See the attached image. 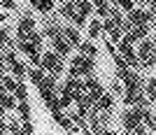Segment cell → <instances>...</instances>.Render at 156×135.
Listing matches in <instances>:
<instances>
[{
  "label": "cell",
  "instance_id": "obj_6",
  "mask_svg": "<svg viewBox=\"0 0 156 135\" xmlns=\"http://www.w3.org/2000/svg\"><path fill=\"white\" fill-rule=\"evenodd\" d=\"M117 47H119V54H117V56L128 65L130 70H137V72H140V63H137V56H135V47L128 44V42H124V40H121Z\"/></svg>",
  "mask_w": 156,
  "mask_h": 135
},
{
  "label": "cell",
  "instance_id": "obj_34",
  "mask_svg": "<svg viewBox=\"0 0 156 135\" xmlns=\"http://www.w3.org/2000/svg\"><path fill=\"white\" fill-rule=\"evenodd\" d=\"M54 2H58V5H63V2H68V0H54Z\"/></svg>",
  "mask_w": 156,
  "mask_h": 135
},
{
  "label": "cell",
  "instance_id": "obj_1",
  "mask_svg": "<svg viewBox=\"0 0 156 135\" xmlns=\"http://www.w3.org/2000/svg\"><path fill=\"white\" fill-rule=\"evenodd\" d=\"M68 77H75V79H84V77H91L96 75V58H86L82 54H75L70 58V65L65 68Z\"/></svg>",
  "mask_w": 156,
  "mask_h": 135
},
{
  "label": "cell",
  "instance_id": "obj_30",
  "mask_svg": "<svg viewBox=\"0 0 156 135\" xmlns=\"http://www.w3.org/2000/svg\"><path fill=\"white\" fill-rule=\"evenodd\" d=\"M0 135H7V119L0 116Z\"/></svg>",
  "mask_w": 156,
  "mask_h": 135
},
{
  "label": "cell",
  "instance_id": "obj_28",
  "mask_svg": "<svg viewBox=\"0 0 156 135\" xmlns=\"http://www.w3.org/2000/svg\"><path fill=\"white\" fill-rule=\"evenodd\" d=\"M16 0H0V12H5V14H9V12H16Z\"/></svg>",
  "mask_w": 156,
  "mask_h": 135
},
{
  "label": "cell",
  "instance_id": "obj_21",
  "mask_svg": "<svg viewBox=\"0 0 156 135\" xmlns=\"http://www.w3.org/2000/svg\"><path fill=\"white\" fill-rule=\"evenodd\" d=\"M12 96L16 98V103H26V100H28V86H26V82H16V91H14Z\"/></svg>",
  "mask_w": 156,
  "mask_h": 135
},
{
  "label": "cell",
  "instance_id": "obj_8",
  "mask_svg": "<svg viewBox=\"0 0 156 135\" xmlns=\"http://www.w3.org/2000/svg\"><path fill=\"white\" fill-rule=\"evenodd\" d=\"M14 30H16V37H19V40H26L28 33L35 30V19H33V14H30V12L23 14V16L19 19V23H16V28H14Z\"/></svg>",
  "mask_w": 156,
  "mask_h": 135
},
{
  "label": "cell",
  "instance_id": "obj_18",
  "mask_svg": "<svg viewBox=\"0 0 156 135\" xmlns=\"http://www.w3.org/2000/svg\"><path fill=\"white\" fill-rule=\"evenodd\" d=\"M91 12H93L91 0H75V14H79V16L89 19V14H91Z\"/></svg>",
  "mask_w": 156,
  "mask_h": 135
},
{
  "label": "cell",
  "instance_id": "obj_32",
  "mask_svg": "<svg viewBox=\"0 0 156 135\" xmlns=\"http://www.w3.org/2000/svg\"><path fill=\"white\" fill-rule=\"evenodd\" d=\"M5 21H7V14H5V12H0V26H2Z\"/></svg>",
  "mask_w": 156,
  "mask_h": 135
},
{
  "label": "cell",
  "instance_id": "obj_9",
  "mask_svg": "<svg viewBox=\"0 0 156 135\" xmlns=\"http://www.w3.org/2000/svg\"><path fill=\"white\" fill-rule=\"evenodd\" d=\"M28 5L33 7V12H40L42 16H51L54 9H56L54 0H28Z\"/></svg>",
  "mask_w": 156,
  "mask_h": 135
},
{
  "label": "cell",
  "instance_id": "obj_16",
  "mask_svg": "<svg viewBox=\"0 0 156 135\" xmlns=\"http://www.w3.org/2000/svg\"><path fill=\"white\" fill-rule=\"evenodd\" d=\"M86 35H89V40H98L100 35H103V23H100V19H93L86 23Z\"/></svg>",
  "mask_w": 156,
  "mask_h": 135
},
{
  "label": "cell",
  "instance_id": "obj_23",
  "mask_svg": "<svg viewBox=\"0 0 156 135\" xmlns=\"http://www.w3.org/2000/svg\"><path fill=\"white\" fill-rule=\"evenodd\" d=\"M0 86H2V91H5V93H14V91H16V79L14 77H9V75H2V79H0Z\"/></svg>",
  "mask_w": 156,
  "mask_h": 135
},
{
  "label": "cell",
  "instance_id": "obj_22",
  "mask_svg": "<svg viewBox=\"0 0 156 135\" xmlns=\"http://www.w3.org/2000/svg\"><path fill=\"white\" fill-rule=\"evenodd\" d=\"M58 14L63 16V19L70 21L72 16H75V0H68V2H63V5L58 7Z\"/></svg>",
  "mask_w": 156,
  "mask_h": 135
},
{
  "label": "cell",
  "instance_id": "obj_13",
  "mask_svg": "<svg viewBox=\"0 0 156 135\" xmlns=\"http://www.w3.org/2000/svg\"><path fill=\"white\" fill-rule=\"evenodd\" d=\"M93 107H96L98 112H107V114H112V109H114V96L105 91L103 96L96 100V105H93Z\"/></svg>",
  "mask_w": 156,
  "mask_h": 135
},
{
  "label": "cell",
  "instance_id": "obj_27",
  "mask_svg": "<svg viewBox=\"0 0 156 135\" xmlns=\"http://www.w3.org/2000/svg\"><path fill=\"white\" fill-rule=\"evenodd\" d=\"M7 135H23L19 119H9V121H7Z\"/></svg>",
  "mask_w": 156,
  "mask_h": 135
},
{
  "label": "cell",
  "instance_id": "obj_10",
  "mask_svg": "<svg viewBox=\"0 0 156 135\" xmlns=\"http://www.w3.org/2000/svg\"><path fill=\"white\" fill-rule=\"evenodd\" d=\"M61 35H63V40H65V42H68V44L72 47V49H77V47H79V42H82V33H79L75 26H70V23L61 28Z\"/></svg>",
  "mask_w": 156,
  "mask_h": 135
},
{
  "label": "cell",
  "instance_id": "obj_35",
  "mask_svg": "<svg viewBox=\"0 0 156 135\" xmlns=\"http://www.w3.org/2000/svg\"><path fill=\"white\" fill-rule=\"evenodd\" d=\"M82 135H91V133H89V130H86V128H84V130H82Z\"/></svg>",
  "mask_w": 156,
  "mask_h": 135
},
{
  "label": "cell",
  "instance_id": "obj_31",
  "mask_svg": "<svg viewBox=\"0 0 156 135\" xmlns=\"http://www.w3.org/2000/svg\"><path fill=\"white\" fill-rule=\"evenodd\" d=\"M0 72H5V56H2V52H0Z\"/></svg>",
  "mask_w": 156,
  "mask_h": 135
},
{
  "label": "cell",
  "instance_id": "obj_33",
  "mask_svg": "<svg viewBox=\"0 0 156 135\" xmlns=\"http://www.w3.org/2000/svg\"><path fill=\"white\" fill-rule=\"evenodd\" d=\"M100 135H119V133H114V130H103Z\"/></svg>",
  "mask_w": 156,
  "mask_h": 135
},
{
  "label": "cell",
  "instance_id": "obj_11",
  "mask_svg": "<svg viewBox=\"0 0 156 135\" xmlns=\"http://www.w3.org/2000/svg\"><path fill=\"white\" fill-rule=\"evenodd\" d=\"M49 42H51V52H54V54H58L61 58H68V56L72 54V47L63 40V35H58V37L49 40Z\"/></svg>",
  "mask_w": 156,
  "mask_h": 135
},
{
  "label": "cell",
  "instance_id": "obj_12",
  "mask_svg": "<svg viewBox=\"0 0 156 135\" xmlns=\"http://www.w3.org/2000/svg\"><path fill=\"white\" fill-rule=\"evenodd\" d=\"M61 28H63V26H61L56 19H47L44 23H42V30H40V33H42V37L54 40V37H58V35H61Z\"/></svg>",
  "mask_w": 156,
  "mask_h": 135
},
{
  "label": "cell",
  "instance_id": "obj_17",
  "mask_svg": "<svg viewBox=\"0 0 156 135\" xmlns=\"http://www.w3.org/2000/svg\"><path fill=\"white\" fill-rule=\"evenodd\" d=\"M142 93H144V98H147L149 103L156 100V77H149L147 82H142Z\"/></svg>",
  "mask_w": 156,
  "mask_h": 135
},
{
  "label": "cell",
  "instance_id": "obj_15",
  "mask_svg": "<svg viewBox=\"0 0 156 135\" xmlns=\"http://www.w3.org/2000/svg\"><path fill=\"white\" fill-rule=\"evenodd\" d=\"M0 109H2V112H14V109H16V98H14L12 93L0 91Z\"/></svg>",
  "mask_w": 156,
  "mask_h": 135
},
{
  "label": "cell",
  "instance_id": "obj_26",
  "mask_svg": "<svg viewBox=\"0 0 156 135\" xmlns=\"http://www.w3.org/2000/svg\"><path fill=\"white\" fill-rule=\"evenodd\" d=\"M16 112H19V121H30V105L26 103H16Z\"/></svg>",
  "mask_w": 156,
  "mask_h": 135
},
{
  "label": "cell",
  "instance_id": "obj_29",
  "mask_svg": "<svg viewBox=\"0 0 156 135\" xmlns=\"http://www.w3.org/2000/svg\"><path fill=\"white\" fill-rule=\"evenodd\" d=\"M110 93H112V96H114V98H117V96H121V93H124V86H121V82H119L117 77L112 79V84H110Z\"/></svg>",
  "mask_w": 156,
  "mask_h": 135
},
{
  "label": "cell",
  "instance_id": "obj_2",
  "mask_svg": "<svg viewBox=\"0 0 156 135\" xmlns=\"http://www.w3.org/2000/svg\"><path fill=\"white\" fill-rule=\"evenodd\" d=\"M40 70L44 72L47 77H51V79H58L61 75H63V58L58 56V54H54L51 49H47V52H42V56H40V65H37Z\"/></svg>",
  "mask_w": 156,
  "mask_h": 135
},
{
  "label": "cell",
  "instance_id": "obj_5",
  "mask_svg": "<svg viewBox=\"0 0 156 135\" xmlns=\"http://www.w3.org/2000/svg\"><path fill=\"white\" fill-rule=\"evenodd\" d=\"M124 19L128 21L130 26H154V14L147 12L144 7H135L128 14H124Z\"/></svg>",
  "mask_w": 156,
  "mask_h": 135
},
{
  "label": "cell",
  "instance_id": "obj_20",
  "mask_svg": "<svg viewBox=\"0 0 156 135\" xmlns=\"http://www.w3.org/2000/svg\"><path fill=\"white\" fill-rule=\"evenodd\" d=\"M26 79L33 84V86H37V84L44 79V72L40 70V68H28V70H26Z\"/></svg>",
  "mask_w": 156,
  "mask_h": 135
},
{
  "label": "cell",
  "instance_id": "obj_3",
  "mask_svg": "<svg viewBox=\"0 0 156 135\" xmlns=\"http://www.w3.org/2000/svg\"><path fill=\"white\" fill-rule=\"evenodd\" d=\"M135 56H137V63H140V70H151L156 63V44H154V37H144L142 42H137V49H135Z\"/></svg>",
  "mask_w": 156,
  "mask_h": 135
},
{
  "label": "cell",
  "instance_id": "obj_24",
  "mask_svg": "<svg viewBox=\"0 0 156 135\" xmlns=\"http://www.w3.org/2000/svg\"><path fill=\"white\" fill-rule=\"evenodd\" d=\"M26 42H30L33 47L42 49V44H44V37H42V33H40V30H30V33L26 35Z\"/></svg>",
  "mask_w": 156,
  "mask_h": 135
},
{
  "label": "cell",
  "instance_id": "obj_36",
  "mask_svg": "<svg viewBox=\"0 0 156 135\" xmlns=\"http://www.w3.org/2000/svg\"><path fill=\"white\" fill-rule=\"evenodd\" d=\"M0 116H5V112H2V109H0Z\"/></svg>",
  "mask_w": 156,
  "mask_h": 135
},
{
  "label": "cell",
  "instance_id": "obj_7",
  "mask_svg": "<svg viewBox=\"0 0 156 135\" xmlns=\"http://www.w3.org/2000/svg\"><path fill=\"white\" fill-rule=\"evenodd\" d=\"M151 28H154V26H133V28H130V30L126 33V35H124L121 40L135 47L137 42H142L144 37H149V35H151Z\"/></svg>",
  "mask_w": 156,
  "mask_h": 135
},
{
  "label": "cell",
  "instance_id": "obj_4",
  "mask_svg": "<svg viewBox=\"0 0 156 135\" xmlns=\"http://www.w3.org/2000/svg\"><path fill=\"white\" fill-rule=\"evenodd\" d=\"M142 112L144 107H126L124 112H121V126H124L126 133L133 135V130L137 128V126H142Z\"/></svg>",
  "mask_w": 156,
  "mask_h": 135
},
{
  "label": "cell",
  "instance_id": "obj_14",
  "mask_svg": "<svg viewBox=\"0 0 156 135\" xmlns=\"http://www.w3.org/2000/svg\"><path fill=\"white\" fill-rule=\"evenodd\" d=\"M79 54L82 56H86V58H96L98 54H100V49L96 47V42H91V40H84V42H79Z\"/></svg>",
  "mask_w": 156,
  "mask_h": 135
},
{
  "label": "cell",
  "instance_id": "obj_19",
  "mask_svg": "<svg viewBox=\"0 0 156 135\" xmlns=\"http://www.w3.org/2000/svg\"><path fill=\"white\" fill-rule=\"evenodd\" d=\"M142 126L149 130V133H154V130H156V119H154L151 107H144V112H142Z\"/></svg>",
  "mask_w": 156,
  "mask_h": 135
},
{
  "label": "cell",
  "instance_id": "obj_25",
  "mask_svg": "<svg viewBox=\"0 0 156 135\" xmlns=\"http://www.w3.org/2000/svg\"><path fill=\"white\" fill-rule=\"evenodd\" d=\"M0 47L5 49V47H14V40L9 35V28L7 26H0Z\"/></svg>",
  "mask_w": 156,
  "mask_h": 135
}]
</instances>
